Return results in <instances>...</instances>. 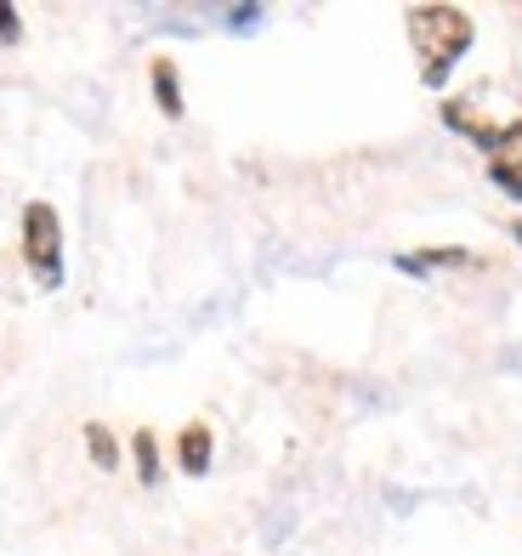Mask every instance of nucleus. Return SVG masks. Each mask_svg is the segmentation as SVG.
Segmentation results:
<instances>
[{"label":"nucleus","instance_id":"nucleus-1","mask_svg":"<svg viewBox=\"0 0 522 556\" xmlns=\"http://www.w3.org/2000/svg\"><path fill=\"white\" fill-rule=\"evenodd\" d=\"M409 40L420 52V74L426 86H443L449 68L471 52V17L460 7H415L409 12Z\"/></svg>","mask_w":522,"mask_h":556},{"label":"nucleus","instance_id":"nucleus-9","mask_svg":"<svg viewBox=\"0 0 522 556\" xmlns=\"http://www.w3.org/2000/svg\"><path fill=\"white\" fill-rule=\"evenodd\" d=\"M23 29H17V7H7V0H0V40H17Z\"/></svg>","mask_w":522,"mask_h":556},{"label":"nucleus","instance_id":"nucleus-11","mask_svg":"<svg viewBox=\"0 0 522 556\" xmlns=\"http://www.w3.org/2000/svg\"><path fill=\"white\" fill-rule=\"evenodd\" d=\"M517 244H522V227H517Z\"/></svg>","mask_w":522,"mask_h":556},{"label":"nucleus","instance_id":"nucleus-6","mask_svg":"<svg viewBox=\"0 0 522 556\" xmlns=\"http://www.w3.org/2000/svg\"><path fill=\"white\" fill-rule=\"evenodd\" d=\"M154 91H160V109H165L170 119H177V114H182V97H177V68H170L165 58L154 63Z\"/></svg>","mask_w":522,"mask_h":556},{"label":"nucleus","instance_id":"nucleus-7","mask_svg":"<svg viewBox=\"0 0 522 556\" xmlns=\"http://www.w3.org/2000/svg\"><path fill=\"white\" fill-rule=\"evenodd\" d=\"M137 471H142V483H148V489L160 483V454H154V432H137Z\"/></svg>","mask_w":522,"mask_h":556},{"label":"nucleus","instance_id":"nucleus-10","mask_svg":"<svg viewBox=\"0 0 522 556\" xmlns=\"http://www.w3.org/2000/svg\"><path fill=\"white\" fill-rule=\"evenodd\" d=\"M256 17H262V7H233V12H228V23H233V29H251Z\"/></svg>","mask_w":522,"mask_h":556},{"label":"nucleus","instance_id":"nucleus-8","mask_svg":"<svg viewBox=\"0 0 522 556\" xmlns=\"http://www.w3.org/2000/svg\"><path fill=\"white\" fill-rule=\"evenodd\" d=\"M86 443H91V460L103 466V471H114V460H119V448H114V438L103 432V426H86Z\"/></svg>","mask_w":522,"mask_h":556},{"label":"nucleus","instance_id":"nucleus-5","mask_svg":"<svg viewBox=\"0 0 522 556\" xmlns=\"http://www.w3.org/2000/svg\"><path fill=\"white\" fill-rule=\"evenodd\" d=\"M460 262H471L466 250H415V256H397V267H404V273H426V267H460Z\"/></svg>","mask_w":522,"mask_h":556},{"label":"nucleus","instance_id":"nucleus-2","mask_svg":"<svg viewBox=\"0 0 522 556\" xmlns=\"http://www.w3.org/2000/svg\"><path fill=\"white\" fill-rule=\"evenodd\" d=\"M23 250H29L40 285L58 290V285H63V227H58V211L40 205V199L23 211Z\"/></svg>","mask_w":522,"mask_h":556},{"label":"nucleus","instance_id":"nucleus-4","mask_svg":"<svg viewBox=\"0 0 522 556\" xmlns=\"http://www.w3.org/2000/svg\"><path fill=\"white\" fill-rule=\"evenodd\" d=\"M177 454H182V471L188 477H205L211 471V432H205V426H188Z\"/></svg>","mask_w":522,"mask_h":556},{"label":"nucleus","instance_id":"nucleus-3","mask_svg":"<svg viewBox=\"0 0 522 556\" xmlns=\"http://www.w3.org/2000/svg\"><path fill=\"white\" fill-rule=\"evenodd\" d=\"M488 176L500 193L522 199V125H506V131L488 142Z\"/></svg>","mask_w":522,"mask_h":556}]
</instances>
